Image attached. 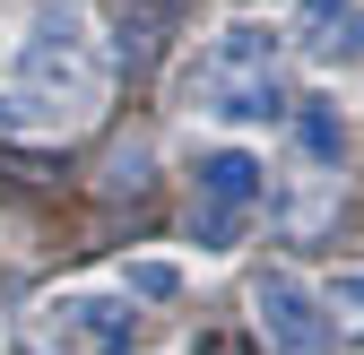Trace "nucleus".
I'll use <instances>...</instances> for the list:
<instances>
[{
  "label": "nucleus",
  "instance_id": "4",
  "mask_svg": "<svg viewBox=\"0 0 364 355\" xmlns=\"http://www.w3.org/2000/svg\"><path fill=\"white\" fill-rule=\"evenodd\" d=\"M252 312H260V329H269L278 355H330V312H321V295H312L295 269H269L252 286Z\"/></svg>",
  "mask_w": 364,
  "mask_h": 355
},
{
  "label": "nucleus",
  "instance_id": "10",
  "mask_svg": "<svg viewBox=\"0 0 364 355\" xmlns=\"http://www.w3.org/2000/svg\"><path fill=\"white\" fill-rule=\"evenodd\" d=\"M347 18V0H295V26H304V43H321V26H338Z\"/></svg>",
  "mask_w": 364,
  "mask_h": 355
},
{
  "label": "nucleus",
  "instance_id": "12",
  "mask_svg": "<svg viewBox=\"0 0 364 355\" xmlns=\"http://www.w3.org/2000/svg\"><path fill=\"white\" fill-rule=\"evenodd\" d=\"M312 53H321V61H338V53H347V61H355V53H364V18H347V35H321Z\"/></svg>",
  "mask_w": 364,
  "mask_h": 355
},
{
  "label": "nucleus",
  "instance_id": "1",
  "mask_svg": "<svg viewBox=\"0 0 364 355\" xmlns=\"http://www.w3.org/2000/svg\"><path fill=\"white\" fill-rule=\"evenodd\" d=\"M182 96H191V113H208V121H278V113H295L287 87H278V26L235 18V26L191 61Z\"/></svg>",
  "mask_w": 364,
  "mask_h": 355
},
{
  "label": "nucleus",
  "instance_id": "6",
  "mask_svg": "<svg viewBox=\"0 0 364 355\" xmlns=\"http://www.w3.org/2000/svg\"><path fill=\"white\" fill-rule=\"evenodd\" d=\"M0 130H9V139H53V130H78V121L61 104L26 96V87H0Z\"/></svg>",
  "mask_w": 364,
  "mask_h": 355
},
{
  "label": "nucleus",
  "instance_id": "5",
  "mask_svg": "<svg viewBox=\"0 0 364 355\" xmlns=\"http://www.w3.org/2000/svg\"><path fill=\"white\" fill-rule=\"evenodd\" d=\"M122 329H130V312H122L113 295H53V303L26 321V346H35V355H78V346L122 338Z\"/></svg>",
  "mask_w": 364,
  "mask_h": 355
},
{
  "label": "nucleus",
  "instance_id": "8",
  "mask_svg": "<svg viewBox=\"0 0 364 355\" xmlns=\"http://www.w3.org/2000/svg\"><path fill=\"white\" fill-rule=\"evenodd\" d=\"M122 286L139 295V303H173V295H182V269H173V260H130Z\"/></svg>",
  "mask_w": 364,
  "mask_h": 355
},
{
  "label": "nucleus",
  "instance_id": "3",
  "mask_svg": "<svg viewBox=\"0 0 364 355\" xmlns=\"http://www.w3.org/2000/svg\"><path fill=\"white\" fill-rule=\"evenodd\" d=\"M260 200H269V165H260L252 148H217V156H200V191H191V243H200V251H235Z\"/></svg>",
  "mask_w": 364,
  "mask_h": 355
},
{
  "label": "nucleus",
  "instance_id": "9",
  "mask_svg": "<svg viewBox=\"0 0 364 355\" xmlns=\"http://www.w3.org/2000/svg\"><path fill=\"white\" fill-rule=\"evenodd\" d=\"M321 303H330V329H347V338H364V269H347V278H338V286H330Z\"/></svg>",
  "mask_w": 364,
  "mask_h": 355
},
{
  "label": "nucleus",
  "instance_id": "7",
  "mask_svg": "<svg viewBox=\"0 0 364 355\" xmlns=\"http://www.w3.org/2000/svg\"><path fill=\"white\" fill-rule=\"evenodd\" d=\"M295 139L312 165H338V113L330 104H295Z\"/></svg>",
  "mask_w": 364,
  "mask_h": 355
},
{
  "label": "nucleus",
  "instance_id": "11",
  "mask_svg": "<svg viewBox=\"0 0 364 355\" xmlns=\"http://www.w3.org/2000/svg\"><path fill=\"white\" fill-rule=\"evenodd\" d=\"M113 191H148V156H139V148L113 156Z\"/></svg>",
  "mask_w": 364,
  "mask_h": 355
},
{
  "label": "nucleus",
  "instance_id": "2",
  "mask_svg": "<svg viewBox=\"0 0 364 355\" xmlns=\"http://www.w3.org/2000/svg\"><path fill=\"white\" fill-rule=\"evenodd\" d=\"M18 70H26V78H18L26 96L61 104L70 121L96 113V96H105V61H96V26H87L78 0H43V9H35V35H26Z\"/></svg>",
  "mask_w": 364,
  "mask_h": 355
}]
</instances>
